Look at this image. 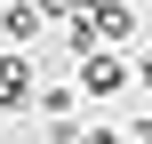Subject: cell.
I'll return each mask as SVG.
<instances>
[{
    "label": "cell",
    "instance_id": "7a4b0ae2",
    "mask_svg": "<svg viewBox=\"0 0 152 144\" xmlns=\"http://www.w3.org/2000/svg\"><path fill=\"white\" fill-rule=\"evenodd\" d=\"M24 96H32V56L8 48V56H0V112H16Z\"/></svg>",
    "mask_w": 152,
    "mask_h": 144
},
{
    "label": "cell",
    "instance_id": "3957f363",
    "mask_svg": "<svg viewBox=\"0 0 152 144\" xmlns=\"http://www.w3.org/2000/svg\"><path fill=\"white\" fill-rule=\"evenodd\" d=\"M40 24H48V16H40V0H8V8H0V32H8L16 48H32V40H40Z\"/></svg>",
    "mask_w": 152,
    "mask_h": 144
},
{
    "label": "cell",
    "instance_id": "277c9868",
    "mask_svg": "<svg viewBox=\"0 0 152 144\" xmlns=\"http://www.w3.org/2000/svg\"><path fill=\"white\" fill-rule=\"evenodd\" d=\"M40 16H64V24H80V16H88V0H40Z\"/></svg>",
    "mask_w": 152,
    "mask_h": 144
},
{
    "label": "cell",
    "instance_id": "6da1fadb",
    "mask_svg": "<svg viewBox=\"0 0 152 144\" xmlns=\"http://www.w3.org/2000/svg\"><path fill=\"white\" fill-rule=\"evenodd\" d=\"M80 88H88V96H120V88H128V64H120L112 48H88V56H80Z\"/></svg>",
    "mask_w": 152,
    "mask_h": 144
},
{
    "label": "cell",
    "instance_id": "5b68a950",
    "mask_svg": "<svg viewBox=\"0 0 152 144\" xmlns=\"http://www.w3.org/2000/svg\"><path fill=\"white\" fill-rule=\"evenodd\" d=\"M80 144H120V136H112V128H88V136H80Z\"/></svg>",
    "mask_w": 152,
    "mask_h": 144
},
{
    "label": "cell",
    "instance_id": "8992f818",
    "mask_svg": "<svg viewBox=\"0 0 152 144\" xmlns=\"http://www.w3.org/2000/svg\"><path fill=\"white\" fill-rule=\"evenodd\" d=\"M136 72H144V88H152V48H144V56H136Z\"/></svg>",
    "mask_w": 152,
    "mask_h": 144
}]
</instances>
